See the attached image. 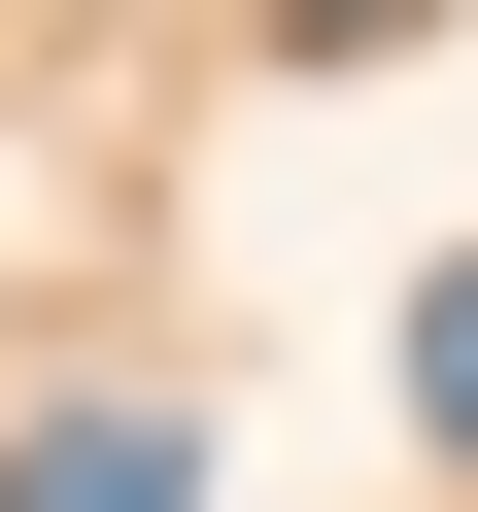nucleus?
<instances>
[{
    "instance_id": "f257e3e1",
    "label": "nucleus",
    "mask_w": 478,
    "mask_h": 512,
    "mask_svg": "<svg viewBox=\"0 0 478 512\" xmlns=\"http://www.w3.org/2000/svg\"><path fill=\"white\" fill-rule=\"evenodd\" d=\"M0 512H205V410H35Z\"/></svg>"
},
{
    "instance_id": "f03ea898",
    "label": "nucleus",
    "mask_w": 478,
    "mask_h": 512,
    "mask_svg": "<svg viewBox=\"0 0 478 512\" xmlns=\"http://www.w3.org/2000/svg\"><path fill=\"white\" fill-rule=\"evenodd\" d=\"M376 35H444V0H274V69H376Z\"/></svg>"
},
{
    "instance_id": "7ed1b4c3",
    "label": "nucleus",
    "mask_w": 478,
    "mask_h": 512,
    "mask_svg": "<svg viewBox=\"0 0 478 512\" xmlns=\"http://www.w3.org/2000/svg\"><path fill=\"white\" fill-rule=\"evenodd\" d=\"M410 410H444V444H478V274H444V308H410Z\"/></svg>"
}]
</instances>
